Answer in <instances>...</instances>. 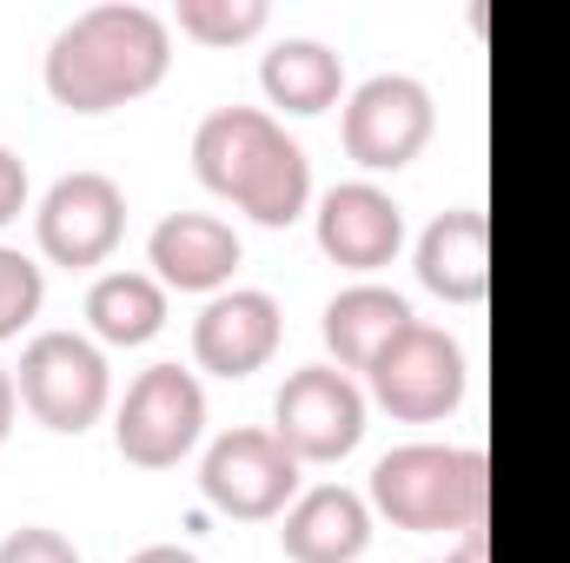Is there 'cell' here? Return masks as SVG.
<instances>
[{
  "instance_id": "1",
  "label": "cell",
  "mask_w": 570,
  "mask_h": 563,
  "mask_svg": "<svg viewBox=\"0 0 570 563\" xmlns=\"http://www.w3.org/2000/svg\"><path fill=\"white\" fill-rule=\"evenodd\" d=\"M173 67V27L140 0H100L73 13L47 47V93L67 113H114L146 100Z\"/></svg>"
},
{
  "instance_id": "2",
  "label": "cell",
  "mask_w": 570,
  "mask_h": 563,
  "mask_svg": "<svg viewBox=\"0 0 570 563\" xmlns=\"http://www.w3.org/2000/svg\"><path fill=\"white\" fill-rule=\"evenodd\" d=\"M193 172L253 226H292L312 199V159L266 107H213L193 134Z\"/></svg>"
},
{
  "instance_id": "3",
  "label": "cell",
  "mask_w": 570,
  "mask_h": 563,
  "mask_svg": "<svg viewBox=\"0 0 570 563\" xmlns=\"http://www.w3.org/2000/svg\"><path fill=\"white\" fill-rule=\"evenodd\" d=\"M365 504L419 537L444 531H484V504H491V464L471 444H399L372 464V491Z\"/></svg>"
},
{
  "instance_id": "4",
  "label": "cell",
  "mask_w": 570,
  "mask_h": 563,
  "mask_svg": "<svg viewBox=\"0 0 570 563\" xmlns=\"http://www.w3.org/2000/svg\"><path fill=\"white\" fill-rule=\"evenodd\" d=\"M20 405L33 412V424L60 431V437H80L87 424L107 418V398H114V378H107V358L94 338L80 332H40L27 338L20 352V378H13Z\"/></svg>"
},
{
  "instance_id": "5",
  "label": "cell",
  "mask_w": 570,
  "mask_h": 563,
  "mask_svg": "<svg viewBox=\"0 0 570 563\" xmlns=\"http://www.w3.org/2000/svg\"><path fill=\"white\" fill-rule=\"evenodd\" d=\"M464 385H471L464 352H458V338L438 332V325H405V332L379 352V365L365 372L372 405L392 412L399 424L451 418V412L464 405Z\"/></svg>"
},
{
  "instance_id": "6",
  "label": "cell",
  "mask_w": 570,
  "mask_h": 563,
  "mask_svg": "<svg viewBox=\"0 0 570 563\" xmlns=\"http://www.w3.org/2000/svg\"><path fill=\"white\" fill-rule=\"evenodd\" d=\"M273 437L298 464H338L365 437V392L338 365H298L273 398Z\"/></svg>"
},
{
  "instance_id": "7",
  "label": "cell",
  "mask_w": 570,
  "mask_h": 563,
  "mask_svg": "<svg viewBox=\"0 0 570 563\" xmlns=\"http://www.w3.org/2000/svg\"><path fill=\"white\" fill-rule=\"evenodd\" d=\"M206 431V392L193 372L179 365H146L140 378L127 385L120 398V418H114V444L127 464L140 471H173Z\"/></svg>"
},
{
  "instance_id": "8",
  "label": "cell",
  "mask_w": 570,
  "mask_h": 563,
  "mask_svg": "<svg viewBox=\"0 0 570 563\" xmlns=\"http://www.w3.org/2000/svg\"><path fill=\"white\" fill-rule=\"evenodd\" d=\"M199 491L219 517L266 524V517H285L298 497V457L273 431H226V437H213V451L199 464Z\"/></svg>"
},
{
  "instance_id": "9",
  "label": "cell",
  "mask_w": 570,
  "mask_h": 563,
  "mask_svg": "<svg viewBox=\"0 0 570 563\" xmlns=\"http://www.w3.org/2000/svg\"><path fill=\"white\" fill-rule=\"evenodd\" d=\"M431 127H438V107L412 73H372L352 100H345V120H338V140L345 159L365 166V172H399L425 152Z\"/></svg>"
},
{
  "instance_id": "10",
  "label": "cell",
  "mask_w": 570,
  "mask_h": 563,
  "mask_svg": "<svg viewBox=\"0 0 570 563\" xmlns=\"http://www.w3.org/2000/svg\"><path fill=\"white\" fill-rule=\"evenodd\" d=\"M40 253L67 273H94L114 259L120 233H127V192L107 172H60L33 213Z\"/></svg>"
},
{
  "instance_id": "11",
  "label": "cell",
  "mask_w": 570,
  "mask_h": 563,
  "mask_svg": "<svg viewBox=\"0 0 570 563\" xmlns=\"http://www.w3.org/2000/svg\"><path fill=\"white\" fill-rule=\"evenodd\" d=\"M279 332H285L279 298L259 292V285H233V292L206 298V312L193 318V358L213 378H253V372L273 365Z\"/></svg>"
},
{
  "instance_id": "12",
  "label": "cell",
  "mask_w": 570,
  "mask_h": 563,
  "mask_svg": "<svg viewBox=\"0 0 570 563\" xmlns=\"http://www.w3.org/2000/svg\"><path fill=\"white\" fill-rule=\"evenodd\" d=\"M405 246V206L372 186V179H345L318 199V253L345 273H385Z\"/></svg>"
},
{
  "instance_id": "13",
  "label": "cell",
  "mask_w": 570,
  "mask_h": 563,
  "mask_svg": "<svg viewBox=\"0 0 570 563\" xmlns=\"http://www.w3.org/2000/svg\"><path fill=\"white\" fill-rule=\"evenodd\" d=\"M146 266L166 292H226L239 273V233L213 213H166L146 239Z\"/></svg>"
},
{
  "instance_id": "14",
  "label": "cell",
  "mask_w": 570,
  "mask_h": 563,
  "mask_svg": "<svg viewBox=\"0 0 570 563\" xmlns=\"http://www.w3.org/2000/svg\"><path fill=\"white\" fill-rule=\"evenodd\" d=\"M419 285L444 305H484V292H491V219L478 206H451L419 233Z\"/></svg>"
},
{
  "instance_id": "15",
  "label": "cell",
  "mask_w": 570,
  "mask_h": 563,
  "mask_svg": "<svg viewBox=\"0 0 570 563\" xmlns=\"http://www.w3.org/2000/svg\"><path fill=\"white\" fill-rule=\"evenodd\" d=\"M372 544V504L345 484H312L279 517V551L292 563H358Z\"/></svg>"
},
{
  "instance_id": "16",
  "label": "cell",
  "mask_w": 570,
  "mask_h": 563,
  "mask_svg": "<svg viewBox=\"0 0 570 563\" xmlns=\"http://www.w3.org/2000/svg\"><path fill=\"white\" fill-rule=\"evenodd\" d=\"M405 325H419V318H412V305H405V292L372 285V279L345 285V292L325 305V318H318L325 352L338 358V372H372V365H379V352H385Z\"/></svg>"
},
{
  "instance_id": "17",
  "label": "cell",
  "mask_w": 570,
  "mask_h": 563,
  "mask_svg": "<svg viewBox=\"0 0 570 563\" xmlns=\"http://www.w3.org/2000/svg\"><path fill=\"white\" fill-rule=\"evenodd\" d=\"M259 87L266 100L292 113V120H312L325 107H338L345 93V60L325 47V40H279L266 60H259Z\"/></svg>"
},
{
  "instance_id": "18",
  "label": "cell",
  "mask_w": 570,
  "mask_h": 563,
  "mask_svg": "<svg viewBox=\"0 0 570 563\" xmlns=\"http://www.w3.org/2000/svg\"><path fill=\"white\" fill-rule=\"evenodd\" d=\"M87 325L100 345H146L166 325V285L153 273H100L87 285Z\"/></svg>"
},
{
  "instance_id": "19",
  "label": "cell",
  "mask_w": 570,
  "mask_h": 563,
  "mask_svg": "<svg viewBox=\"0 0 570 563\" xmlns=\"http://www.w3.org/2000/svg\"><path fill=\"white\" fill-rule=\"evenodd\" d=\"M179 33L199 40V47H239V40H259L273 7L266 0H179Z\"/></svg>"
},
{
  "instance_id": "20",
  "label": "cell",
  "mask_w": 570,
  "mask_h": 563,
  "mask_svg": "<svg viewBox=\"0 0 570 563\" xmlns=\"http://www.w3.org/2000/svg\"><path fill=\"white\" fill-rule=\"evenodd\" d=\"M40 305H47V279H40V266H33L27 253L0 246V345L20 338V332L40 318Z\"/></svg>"
},
{
  "instance_id": "21",
  "label": "cell",
  "mask_w": 570,
  "mask_h": 563,
  "mask_svg": "<svg viewBox=\"0 0 570 563\" xmlns=\"http://www.w3.org/2000/svg\"><path fill=\"white\" fill-rule=\"evenodd\" d=\"M0 563H80V551H73V537H60L47 524H20L0 537Z\"/></svg>"
},
{
  "instance_id": "22",
  "label": "cell",
  "mask_w": 570,
  "mask_h": 563,
  "mask_svg": "<svg viewBox=\"0 0 570 563\" xmlns=\"http://www.w3.org/2000/svg\"><path fill=\"white\" fill-rule=\"evenodd\" d=\"M27 213V159L0 146V226H13Z\"/></svg>"
},
{
  "instance_id": "23",
  "label": "cell",
  "mask_w": 570,
  "mask_h": 563,
  "mask_svg": "<svg viewBox=\"0 0 570 563\" xmlns=\"http://www.w3.org/2000/svg\"><path fill=\"white\" fill-rule=\"evenodd\" d=\"M127 563H199L186 544H146V551H134Z\"/></svg>"
},
{
  "instance_id": "24",
  "label": "cell",
  "mask_w": 570,
  "mask_h": 563,
  "mask_svg": "<svg viewBox=\"0 0 570 563\" xmlns=\"http://www.w3.org/2000/svg\"><path fill=\"white\" fill-rule=\"evenodd\" d=\"M13 412H20V392H13V378L0 372V444L13 437Z\"/></svg>"
},
{
  "instance_id": "25",
  "label": "cell",
  "mask_w": 570,
  "mask_h": 563,
  "mask_svg": "<svg viewBox=\"0 0 570 563\" xmlns=\"http://www.w3.org/2000/svg\"><path fill=\"white\" fill-rule=\"evenodd\" d=\"M438 563H484V531H464V544H458L451 557H438Z\"/></svg>"
}]
</instances>
